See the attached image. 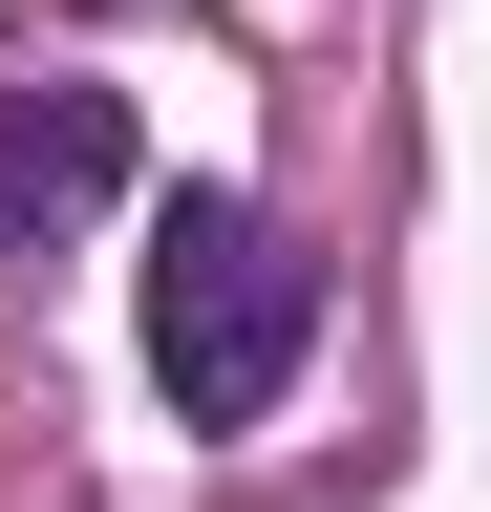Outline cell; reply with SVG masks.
<instances>
[{
	"instance_id": "obj_1",
	"label": "cell",
	"mask_w": 491,
	"mask_h": 512,
	"mask_svg": "<svg viewBox=\"0 0 491 512\" xmlns=\"http://www.w3.org/2000/svg\"><path fill=\"white\" fill-rule=\"evenodd\" d=\"M299 320H321V278L278 256V214H235V192H171L150 214V384L193 427H257L299 384Z\"/></svg>"
},
{
	"instance_id": "obj_2",
	"label": "cell",
	"mask_w": 491,
	"mask_h": 512,
	"mask_svg": "<svg viewBox=\"0 0 491 512\" xmlns=\"http://www.w3.org/2000/svg\"><path fill=\"white\" fill-rule=\"evenodd\" d=\"M107 192H129V107L107 86H0V256H43Z\"/></svg>"
}]
</instances>
